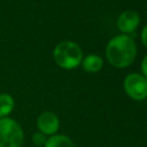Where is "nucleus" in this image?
<instances>
[{"mask_svg":"<svg viewBox=\"0 0 147 147\" xmlns=\"http://www.w3.org/2000/svg\"><path fill=\"white\" fill-rule=\"evenodd\" d=\"M124 90L134 100H144L147 96V79L139 74H130L124 80Z\"/></svg>","mask_w":147,"mask_h":147,"instance_id":"obj_4","label":"nucleus"},{"mask_svg":"<svg viewBox=\"0 0 147 147\" xmlns=\"http://www.w3.org/2000/svg\"><path fill=\"white\" fill-rule=\"evenodd\" d=\"M32 140H33V142H34L36 145H38V146L45 145V144H46V141H47V139H46L45 134H44V133H41V132H36V133L32 136Z\"/></svg>","mask_w":147,"mask_h":147,"instance_id":"obj_10","label":"nucleus"},{"mask_svg":"<svg viewBox=\"0 0 147 147\" xmlns=\"http://www.w3.org/2000/svg\"><path fill=\"white\" fill-rule=\"evenodd\" d=\"M14 108V100L9 94H0V117H3Z\"/></svg>","mask_w":147,"mask_h":147,"instance_id":"obj_9","label":"nucleus"},{"mask_svg":"<svg viewBox=\"0 0 147 147\" xmlns=\"http://www.w3.org/2000/svg\"><path fill=\"white\" fill-rule=\"evenodd\" d=\"M102 59L98 55H88L83 60V68L87 72H96L102 68Z\"/></svg>","mask_w":147,"mask_h":147,"instance_id":"obj_7","label":"nucleus"},{"mask_svg":"<svg viewBox=\"0 0 147 147\" xmlns=\"http://www.w3.org/2000/svg\"><path fill=\"white\" fill-rule=\"evenodd\" d=\"M23 138V130L16 121L0 119V147H21Z\"/></svg>","mask_w":147,"mask_h":147,"instance_id":"obj_3","label":"nucleus"},{"mask_svg":"<svg viewBox=\"0 0 147 147\" xmlns=\"http://www.w3.org/2000/svg\"><path fill=\"white\" fill-rule=\"evenodd\" d=\"M45 147H75V145L65 136H53L47 139Z\"/></svg>","mask_w":147,"mask_h":147,"instance_id":"obj_8","label":"nucleus"},{"mask_svg":"<svg viewBox=\"0 0 147 147\" xmlns=\"http://www.w3.org/2000/svg\"><path fill=\"white\" fill-rule=\"evenodd\" d=\"M38 127L44 134H54L59 130V118L54 113L45 111L38 117Z\"/></svg>","mask_w":147,"mask_h":147,"instance_id":"obj_5","label":"nucleus"},{"mask_svg":"<svg viewBox=\"0 0 147 147\" xmlns=\"http://www.w3.org/2000/svg\"><path fill=\"white\" fill-rule=\"evenodd\" d=\"M54 60L63 69H72L80 64L83 52L72 41H61L54 48Z\"/></svg>","mask_w":147,"mask_h":147,"instance_id":"obj_2","label":"nucleus"},{"mask_svg":"<svg viewBox=\"0 0 147 147\" xmlns=\"http://www.w3.org/2000/svg\"><path fill=\"white\" fill-rule=\"evenodd\" d=\"M141 40H142L144 45L147 47V25L144 28V30L141 32Z\"/></svg>","mask_w":147,"mask_h":147,"instance_id":"obj_12","label":"nucleus"},{"mask_svg":"<svg viewBox=\"0 0 147 147\" xmlns=\"http://www.w3.org/2000/svg\"><path fill=\"white\" fill-rule=\"evenodd\" d=\"M139 21H140V18H139V15H138L137 11L125 10L118 17L117 26L122 32L130 33V32H133L137 29V26L139 24Z\"/></svg>","mask_w":147,"mask_h":147,"instance_id":"obj_6","label":"nucleus"},{"mask_svg":"<svg viewBox=\"0 0 147 147\" xmlns=\"http://www.w3.org/2000/svg\"><path fill=\"white\" fill-rule=\"evenodd\" d=\"M137 54L134 40L127 34L114 37L107 45L106 55L108 62L116 68H125L130 65Z\"/></svg>","mask_w":147,"mask_h":147,"instance_id":"obj_1","label":"nucleus"},{"mask_svg":"<svg viewBox=\"0 0 147 147\" xmlns=\"http://www.w3.org/2000/svg\"><path fill=\"white\" fill-rule=\"evenodd\" d=\"M141 70L144 72V77H147V55L145 56V59L142 60L141 63Z\"/></svg>","mask_w":147,"mask_h":147,"instance_id":"obj_11","label":"nucleus"}]
</instances>
